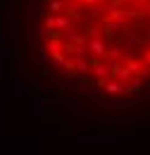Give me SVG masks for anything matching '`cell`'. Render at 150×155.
I'll use <instances>...</instances> for the list:
<instances>
[{
	"mask_svg": "<svg viewBox=\"0 0 150 155\" xmlns=\"http://www.w3.org/2000/svg\"><path fill=\"white\" fill-rule=\"evenodd\" d=\"M0 79L34 110L150 100V0H0Z\"/></svg>",
	"mask_w": 150,
	"mask_h": 155,
	"instance_id": "6da1fadb",
	"label": "cell"
}]
</instances>
